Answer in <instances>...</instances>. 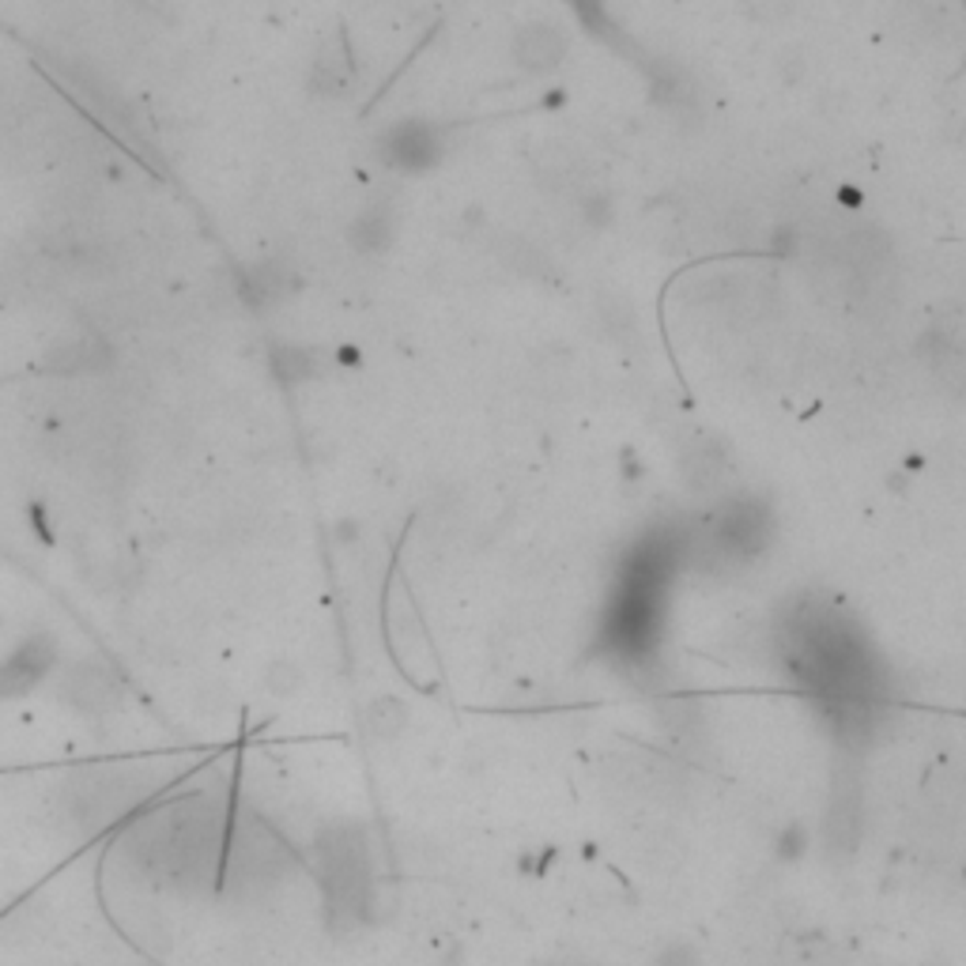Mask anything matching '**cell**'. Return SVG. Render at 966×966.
Masks as SVG:
<instances>
[{"label": "cell", "instance_id": "obj_1", "mask_svg": "<svg viewBox=\"0 0 966 966\" xmlns=\"http://www.w3.org/2000/svg\"><path fill=\"white\" fill-rule=\"evenodd\" d=\"M694 963H699V959H694L688 947H672V952H668V955H660V963H657V966H694Z\"/></svg>", "mask_w": 966, "mask_h": 966}]
</instances>
